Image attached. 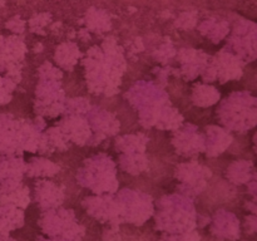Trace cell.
<instances>
[{
	"instance_id": "obj_4",
	"label": "cell",
	"mask_w": 257,
	"mask_h": 241,
	"mask_svg": "<svg viewBox=\"0 0 257 241\" xmlns=\"http://www.w3.org/2000/svg\"><path fill=\"white\" fill-rule=\"evenodd\" d=\"M84 206L93 217L102 222L118 223L123 221V210L119 200L107 197H88L84 200Z\"/></svg>"
},
{
	"instance_id": "obj_8",
	"label": "cell",
	"mask_w": 257,
	"mask_h": 241,
	"mask_svg": "<svg viewBox=\"0 0 257 241\" xmlns=\"http://www.w3.org/2000/svg\"><path fill=\"white\" fill-rule=\"evenodd\" d=\"M246 228L248 233H253L256 231V218L255 216H248L246 218Z\"/></svg>"
},
{
	"instance_id": "obj_7",
	"label": "cell",
	"mask_w": 257,
	"mask_h": 241,
	"mask_svg": "<svg viewBox=\"0 0 257 241\" xmlns=\"http://www.w3.org/2000/svg\"><path fill=\"white\" fill-rule=\"evenodd\" d=\"M161 241H200V235L196 231H186L180 233H168Z\"/></svg>"
},
{
	"instance_id": "obj_10",
	"label": "cell",
	"mask_w": 257,
	"mask_h": 241,
	"mask_svg": "<svg viewBox=\"0 0 257 241\" xmlns=\"http://www.w3.org/2000/svg\"><path fill=\"white\" fill-rule=\"evenodd\" d=\"M40 241H75V240H69V238L60 237V238H54V240H42V238H40Z\"/></svg>"
},
{
	"instance_id": "obj_3",
	"label": "cell",
	"mask_w": 257,
	"mask_h": 241,
	"mask_svg": "<svg viewBox=\"0 0 257 241\" xmlns=\"http://www.w3.org/2000/svg\"><path fill=\"white\" fill-rule=\"evenodd\" d=\"M119 202L123 210V221L142 225L153 213V203L150 196L124 190L119 193Z\"/></svg>"
},
{
	"instance_id": "obj_5",
	"label": "cell",
	"mask_w": 257,
	"mask_h": 241,
	"mask_svg": "<svg viewBox=\"0 0 257 241\" xmlns=\"http://www.w3.org/2000/svg\"><path fill=\"white\" fill-rule=\"evenodd\" d=\"M35 198L40 207L53 208L62 205L64 195H63L62 190H59L55 185L50 182H44L38 183V186H35Z\"/></svg>"
},
{
	"instance_id": "obj_2",
	"label": "cell",
	"mask_w": 257,
	"mask_h": 241,
	"mask_svg": "<svg viewBox=\"0 0 257 241\" xmlns=\"http://www.w3.org/2000/svg\"><path fill=\"white\" fill-rule=\"evenodd\" d=\"M39 225L49 236L78 241L84 235V227L78 223L72 210H48L40 217Z\"/></svg>"
},
{
	"instance_id": "obj_6",
	"label": "cell",
	"mask_w": 257,
	"mask_h": 241,
	"mask_svg": "<svg viewBox=\"0 0 257 241\" xmlns=\"http://www.w3.org/2000/svg\"><path fill=\"white\" fill-rule=\"evenodd\" d=\"M24 223V212L17 206H0V235H8L10 231L22 227Z\"/></svg>"
},
{
	"instance_id": "obj_9",
	"label": "cell",
	"mask_w": 257,
	"mask_h": 241,
	"mask_svg": "<svg viewBox=\"0 0 257 241\" xmlns=\"http://www.w3.org/2000/svg\"><path fill=\"white\" fill-rule=\"evenodd\" d=\"M0 241H17L8 235H0Z\"/></svg>"
},
{
	"instance_id": "obj_1",
	"label": "cell",
	"mask_w": 257,
	"mask_h": 241,
	"mask_svg": "<svg viewBox=\"0 0 257 241\" xmlns=\"http://www.w3.org/2000/svg\"><path fill=\"white\" fill-rule=\"evenodd\" d=\"M162 208L156 217L158 228L166 230L168 233H180L192 231L196 222V213L192 203L182 197L170 196L161 200Z\"/></svg>"
}]
</instances>
